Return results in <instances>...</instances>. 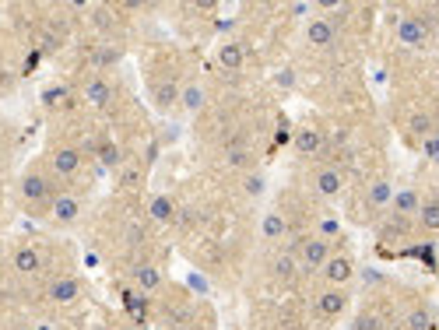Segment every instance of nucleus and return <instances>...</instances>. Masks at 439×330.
I'll return each mask as SVG.
<instances>
[{
	"instance_id": "nucleus-1",
	"label": "nucleus",
	"mask_w": 439,
	"mask_h": 330,
	"mask_svg": "<svg viewBox=\"0 0 439 330\" xmlns=\"http://www.w3.org/2000/svg\"><path fill=\"white\" fill-rule=\"evenodd\" d=\"M18 194H21V204H25L28 211H50L53 197L64 194V190H60V187L53 183V176H46L42 169H28V172L21 176Z\"/></svg>"
},
{
	"instance_id": "nucleus-2",
	"label": "nucleus",
	"mask_w": 439,
	"mask_h": 330,
	"mask_svg": "<svg viewBox=\"0 0 439 330\" xmlns=\"http://www.w3.org/2000/svg\"><path fill=\"white\" fill-rule=\"evenodd\" d=\"M331 239L327 235H306L299 239V267L306 274H320V267L331 260Z\"/></svg>"
},
{
	"instance_id": "nucleus-3",
	"label": "nucleus",
	"mask_w": 439,
	"mask_h": 330,
	"mask_svg": "<svg viewBox=\"0 0 439 330\" xmlns=\"http://www.w3.org/2000/svg\"><path fill=\"white\" fill-rule=\"evenodd\" d=\"M429 25H433L429 14H404L397 21V42L404 49H422L429 42Z\"/></svg>"
},
{
	"instance_id": "nucleus-4",
	"label": "nucleus",
	"mask_w": 439,
	"mask_h": 330,
	"mask_svg": "<svg viewBox=\"0 0 439 330\" xmlns=\"http://www.w3.org/2000/svg\"><path fill=\"white\" fill-rule=\"evenodd\" d=\"M81 215H85V208H81V201L74 194H57L53 204H50V211H46V218L53 221V225H78Z\"/></svg>"
},
{
	"instance_id": "nucleus-5",
	"label": "nucleus",
	"mask_w": 439,
	"mask_h": 330,
	"mask_svg": "<svg viewBox=\"0 0 439 330\" xmlns=\"http://www.w3.org/2000/svg\"><path fill=\"white\" fill-rule=\"evenodd\" d=\"M320 274H324V281H327L331 288H341V285H348L351 278H355V264H351V257L338 253V257H331V260L320 267Z\"/></svg>"
},
{
	"instance_id": "nucleus-6",
	"label": "nucleus",
	"mask_w": 439,
	"mask_h": 330,
	"mask_svg": "<svg viewBox=\"0 0 439 330\" xmlns=\"http://www.w3.org/2000/svg\"><path fill=\"white\" fill-rule=\"evenodd\" d=\"M334 39H338V28H334L331 18H309V25H306V42H309V46L331 49Z\"/></svg>"
},
{
	"instance_id": "nucleus-7",
	"label": "nucleus",
	"mask_w": 439,
	"mask_h": 330,
	"mask_svg": "<svg viewBox=\"0 0 439 330\" xmlns=\"http://www.w3.org/2000/svg\"><path fill=\"white\" fill-rule=\"evenodd\" d=\"M46 295H50L53 302H60V306H67V302H74V299H81V281H78V278H71V274H60V278H53V281H50V288H46Z\"/></svg>"
},
{
	"instance_id": "nucleus-8",
	"label": "nucleus",
	"mask_w": 439,
	"mask_h": 330,
	"mask_svg": "<svg viewBox=\"0 0 439 330\" xmlns=\"http://www.w3.org/2000/svg\"><path fill=\"white\" fill-rule=\"evenodd\" d=\"M50 169L57 172V176H74L78 169H81V151L78 148H57V151H50Z\"/></svg>"
},
{
	"instance_id": "nucleus-9",
	"label": "nucleus",
	"mask_w": 439,
	"mask_h": 330,
	"mask_svg": "<svg viewBox=\"0 0 439 330\" xmlns=\"http://www.w3.org/2000/svg\"><path fill=\"white\" fill-rule=\"evenodd\" d=\"M324 130L317 126H306V130H295V155L299 158H309V155H320L324 151Z\"/></svg>"
},
{
	"instance_id": "nucleus-10",
	"label": "nucleus",
	"mask_w": 439,
	"mask_h": 330,
	"mask_svg": "<svg viewBox=\"0 0 439 330\" xmlns=\"http://www.w3.org/2000/svg\"><path fill=\"white\" fill-rule=\"evenodd\" d=\"M418 211H422V197L415 194V190H397L394 194V201H390V215H397V218H418Z\"/></svg>"
},
{
	"instance_id": "nucleus-11",
	"label": "nucleus",
	"mask_w": 439,
	"mask_h": 330,
	"mask_svg": "<svg viewBox=\"0 0 439 330\" xmlns=\"http://www.w3.org/2000/svg\"><path fill=\"white\" fill-rule=\"evenodd\" d=\"M341 187H345L341 169H320V172L313 176V190H317L320 197H338V194H341Z\"/></svg>"
},
{
	"instance_id": "nucleus-12",
	"label": "nucleus",
	"mask_w": 439,
	"mask_h": 330,
	"mask_svg": "<svg viewBox=\"0 0 439 330\" xmlns=\"http://www.w3.org/2000/svg\"><path fill=\"white\" fill-rule=\"evenodd\" d=\"M11 267L18 274H35V271H42V257H39L35 246H18L14 257H11Z\"/></svg>"
},
{
	"instance_id": "nucleus-13",
	"label": "nucleus",
	"mask_w": 439,
	"mask_h": 330,
	"mask_svg": "<svg viewBox=\"0 0 439 330\" xmlns=\"http://www.w3.org/2000/svg\"><path fill=\"white\" fill-rule=\"evenodd\" d=\"M85 102L88 106H95V110L106 106V102H113V85H109L106 78H98V74L88 78L85 81Z\"/></svg>"
},
{
	"instance_id": "nucleus-14",
	"label": "nucleus",
	"mask_w": 439,
	"mask_h": 330,
	"mask_svg": "<svg viewBox=\"0 0 439 330\" xmlns=\"http://www.w3.org/2000/svg\"><path fill=\"white\" fill-rule=\"evenodd\" d=\"M317 306H320V313H324V317H341V313H345V306H348V295H345L341 288H327V292H320Z\"/></svg>"
},
{
	"instance_id": "nucleus-15",
	"label": "nucleus",
	"mask_w": 439,
	"mask_h": 330,
	"mask_svg": "<svg viewBox=\"0 0 439 330\" xmlns=\"http://www.w3.org/2000/svg\"><path fill=\"white\" fill-rule=\"evenodd\" d=\"M261 235L267 242H278V239H285L288 235V218L281 215V211H267L261 221Z\"/></svg>"
},
{
	"instance_id": "nucleus-16",
	"label": "nucleus",
	"mask_w": 439,
	"mask_h": 330,
	"mask_svg": "<svg viewBox=\"0 0 439 330\" xmlns=\"http://www.w3.org/2000/svg\"><path fill=\"white\" fill-rule=\"evenodd\" d=\"M408 228H411V221H408V218L387 215V221L380 225V242H397V239H404V235H408Z\"/></svg>"
},
{
	"instance_id": "nucleus-17",
	"label": "nucleus",
	"mask_w": 439,
	"mask_h": 330,
	"mask_svg": "<svg viewBox=\"0 0 439 330\" xmlns=\"http://www.w3.org/2000/svg\"><path fill=\"white\" fill-rule=\"evenodd\" d=\"M365 201H369V208H387L394 201V187L387 179H376V183L365 187Z\"/></svg>"
},
{
	"instance_id": "nucleus-18",
	"label": "nucleus",
	"mask_w": 439,
	"mask_h": 330,
	"mask_svg": "<svg viewBox=\"0 0 439 330\" xmlns=\"http://www.w3.org/2000/svg\"><path fill=\"white\" fill-rule=\"evenodd\" d=\"M134 285H137V288H144V292H155V288L162 285L159 267H152V264H137V267H134Z\"/></svg>"
},
{
	"instance_id": "nucleus-19",
	"label": "nucleus",
	"mask_w": 439,
	"mask_h": 330,
	"mask_svg": "<svg viewBox=\"0 0 439 330\" xmlns=\"http://www.w3.org/2000/svg\"><path fill=\"white\" fill-rule=\"evenodd\" d=\"M148 215L159 221V225H169V221H176V201L173 197H155L148 204Z\"/></svg>"
},
{
	"instance_id": "nucleus-20",
	"label": "nucleus",
	"mask_w": 439,
	"mask_h": 330,
	"mask_svg": "<svg viewBox=\"0 0 439 330\" xmlns=\"http://www.w3.org/2000/svg\"><path fill=\"white\" fill-rule=\"evenodd\" d=\"M179 102H183V110H186V112H197V110H204L207 95H204V88H200L197 81H190V85L179 92Z\"/></svg>"
},
{
	"instance_id": "nucleus-21",
	"label": "nucleus",
	"mask_w": 439,
	"mask_h": 330,
	"mask_svg": "<svg viewBox=\"0 0 439 330\" xmlns=\"http://www.w3.org/2000/svg\"><path fill=\"white\" fill-rule=\"evenodd\" d=\"M218 64L229 67V71H239V67H243V46H239V42H225V46L218 49Z\"/></svg>"
},
{
	"instance_id": "nucleus-22",
	"label": "nucleus",
	"mask_w": 439,
	"mask_h": 330,
	"mask_svg": "<svg viewBox=\"0 0 439 330\" xmlns=\"http://www.w3.org/2000/svg\"><path fill=\"white\" fill-rule=\"evenodd\" d=\"M295 267H299V260H295L292 253H281V257L270 264V271H274L278 281H292V278H295Z\"/></svg>"
},
{
	"instance_id": "nucleus-23",
	"label": "nucleus",
	"mask_w": 439,
	"mask_h": 330,
	"mask_svg": "<svg viewBox=\"0 0 439 330\" xmlns=\"http://www.w3.org/2000/svg\"><path fill=\"white\" fill-rule=\"evenodd\" d=\"M418 225H422L426 232H439V201L422 204V211H418Z\"/></svg>"
},
{
	"instance_id": "nucleus-24",
	"label": "nucleus",
	"mask_w": 439,
	"mask_h": 330,
	"mask_svg": "<svg viewBox=\"0 0 439 330\" xmlns=\"http://www.w3.org/2000/svg\"><path fill=\"white\" fill-rule=\"evenodd\" d=\"M173 102H179V88H176L173 81L169 85H155V106L159 110H169Z\"/></svg>"
},
{
	"instance_id": "nucleus-25",
	"label": "nucleus",
	"mask_w": 439,
	"mask_h": 330,
	"mask_svg": "<svg viewBox=\"0 0 439 330\" xmlns=\"http://www.w3.org/2000/svg\"><path fill=\"white\" fill-rule=\"evenodd\" d=\"M225 162H229V165H236V169H243V165H250V151L232 144V148L225 151Z\"/></svg>"
},
{
	"instance_id": "nucleus-26",
	"label": "nucleus",
	"mask_w": 439,
	"mask_h": 330,
	"mask_svg": "<svg viewBox=\"0 0 439 330\" xmlns=\"http://www.w3.org/2000/svg\"><path fill=\"white\" fill-rule=\"evenodd\" d=\"M411 130H415V134H422V137H433V134H436V130H433V119H429L426 112L411 116Z\"/></svg>"
},
{
	"instance_id": "nucleus-27",
	"label": "nucleus",
	"mask_w": 439,
	"mask_h": 330,
	"mask_svg": "<svg viewBox=\"0 0 439 330\" xmlns=\"http://www.w3.org/2000/svg\"><path fill=\"white\" fill-rule=\"evenodd\" d=\"M120 162H123V151H120L116 144H106V148H102V165L113 169V165H120Z\"/></svg>"
},
{
	"instance_id": "nucleus-28",
	"label": "nucleus",
	"mask_w": 439,
	"mask_h": 330,
	"mask_svg": "<svg viewBox=\"0 0 439 330\" xmlns=\"http://www.w3.org/2000/svg\"><path fill=\"white\" fill-rule=\"evenodd\" d=\"M263 183H267V179H263L261 172H253V176H246V183H243V190H246L250 197H261V194H263Z\"/></svg>"
},
{
	"instance_id": "nucleus-29",
	"label": "nucleus",
	"mask_w": 439,
	"mask_h": 330,
	"mask_svg": "<svg viewBox=\"0 0 439 330\" xmlns=\"http://www.w3.org/2000/svg\"><path fill=\"white\" fill-rule=\"evenodd\" d=\"M408 330H429V313L426 310H415L408 317Z\"/></svg>"
},
{
	"instance_id": "nucleus-30",
	"label": "nucleus",
	"mask_w": 439,
	"mask_h": 330,
	"mask_svg": "<svg viewBox=\"0 0 439 330\" xmlns=\"http://www.w3.org/2000/svg\"><path fill=\"white\" fill-rule=\"evenodd\" d=\"M355 330H380V320H376L372 313H362V317L355 320Z\"/></svg>"
},
{
	"instance_id": "nucleus-31",
	"label": "nucleus",
	"mask_w": 439,
	"mask_h": 330,
	"mask_svg": "<svg viewBox=\"0 0 439 330\" xmlns=\"http://www.w3.org/2000/svg\"><path fill=\"white\" fill-rule=\"evenodd\" d=\"M426 158H433V162H439V134H433V137H426Z\"/></svg>"
},
{
	"instance_id": "nucleus-32",
	"label": "nucleus",
	"mask_w": 439,
	"mask_h": 330,
	"mask_svg": "<svg viewBox=\"0 0 439 330\" xmlns=\"http://www.w3.org/2000/svg\"><path fill=\"white\" fill-rule=\"evenodd\" d=\"M274 81H278L281 88H292V85H295V74H292V71L285 67V71H278V78H274Z\"/></svg>"
},
{
	"instance_id": "nucleus-33",
	"label": "nucleus",
	"mask_w": 439,
	"mask_h": 330,
	"mask_svg": "<svg viewBox=\"0 0 439 330\" xmlns=\"http://www.w3.org/2000/svg\"><path fill=\"white\" fill-rule=\"evenodd\" d=\"M116 60H120V49H102V53H98V64H102V67H106V64H116Z\"/></svg>"
},
{
	"instance_id": "nucleus-34",
	"label": "nucleus",
	"mask_w": 439,
	"mask_h": 330,
	"mask_svg": "<svg viewBox=\"0 0 439 330\" xmlns=\"http://www.w3.org/2000/svg\"><path fill=\"white\" fill-rule=\"evenodd\" d=\"M436 35H439V28H436Z\"/></svg>"
}]
</instances>
